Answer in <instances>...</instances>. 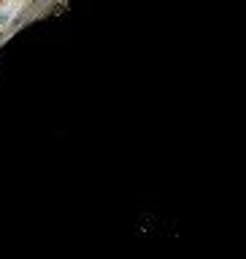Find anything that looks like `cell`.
Here are the masks:
<instances>
[{
	"instance_id": "6da1fadb",
	"label": "cell",
	"mask_w": 246,
	"mask_h": 259,
	"mask_svg": "<svg viewBox=\"0 0 246 259\" xmlns=\"http://www.w3.org/2000/svg\"><path fill=\"white\" fill-rule=\"evenodd\" d=\"M19 16H24V14L19 11V6H16L14 0H0V27L8 30Z\"/></svg>"
}]
</instances>
